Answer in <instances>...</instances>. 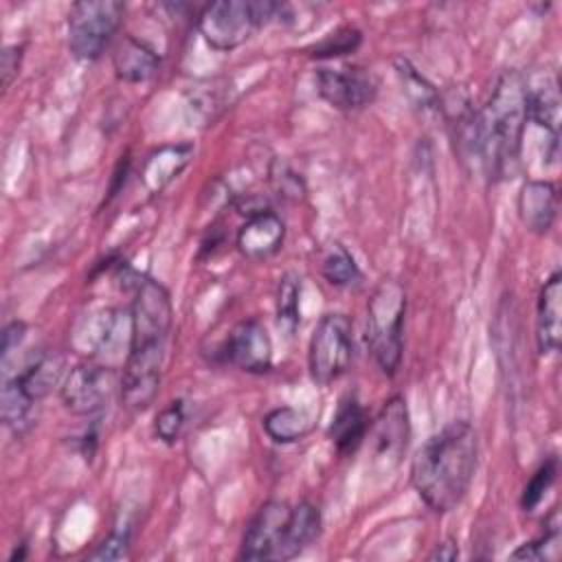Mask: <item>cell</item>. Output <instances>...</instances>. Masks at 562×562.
I'll use <instances>...</instances> for the list:
<instances>
[{"label":"cell","instance_id":"obj_1","mask_svg":"<svg viewBox=\"0 0 562 562\" xmlns=\"http://www.w3.org/2000/svg\"><path fill=\"white\" fill-rule=\"evenodd\" d=\"M479 457V439L468 422H452L417 450L411 483L432 512L454 509L468 494Z\"/></svg>","mask_w":562,"mask_h":562},{"label":"cell","instance_id":"obj_2","mask_svg":"<svg viewBox=\"0 0 562 562\" xmlns=\"http://www.w3.org/2000/svg\"><path fill=\"white\" fill-rule=\"evenodd\" d=\"M527 125V79L503 70L474 119V154L492 180L509 176L518 162Z\"/></svg>","mask_w":562,"mask_h":562},{"label":"cell","instance_id":"obj_3","mask_svg":"<svg viewBox=\"0 0 562 562\" xmlns=\"http://www.w3.org/2000/svg\"><path fill=\"white\" fill-rule=\"evenodd\" d=\"M406 292L395 279H382L367 303V342L378 367L393 375L402 362Z\"/></svg>","mask_w":562,"mask_h":562},{"label":"cell","instance_id":"obj_4","mask_svg":"<svg viewBox=\"0 0 562 562\" xmlns=\"http://www.w3.org/2000/svg\"><path fill=\"white\" fill-rule=\"evenodd\" d=\"M283 7L266 0H222L206 4L198 15L204 42L215 50L241 46L257 29L268 24Z\"/></svg>","mask_w":562,"mask_h":562},{"label":"cell","instance_id":"obj_5","mask_svg":"<svg viewBox=\"0 0 562 562\" xmlns=\"http://www.w3.org/2000/svg\"><path fill=\"white\" fill-rule=\"evenodd\" d=\"M125 7L116 0H83L68 11V48L77 59H97L123 22Z\"/></svg>","mask_w":562,"mask_h":562},{"label":"cell","instance_id":"obj_6","mask_svg":"<svg viewBox=\"0 0 562 562\" xmlns=\"http://www.w3.org/2000/svg\"><path fill=\"white\" fill-rule=\"evenodd\" d=\"M351 353V321L345 314H325L316 323L307 347V367L312 380L323 386L331 384L347 371Z\"/></svg>","mask_w":562,"mask_h":562},{"label":"cell","instance_id":"obj_7","mask_svg":"<svg viewBox=\"0 0 562 562\" xmlns=\"http://www.w3.org/2000/svg\"><path fill=\"white\" fill-rule=\"evenodd\" d=\"M173 307L169 292L151 281L136 277L130 312V347H167Z\"/></svg>","mask_w":562,"mask_h":562},{"label":"cell","instance_id":"obj_8","mask_svg":"<svg viewBox=\"0 0 562 562\" xmlns=\"http://www.w3.org/2000/svg\"><path fill=\"white\" fill-rule=\"evenodd\" d=\"M114 367L99 362H83L68 371L59 386L64 406L75 415H97L110 402L119 386Z\"/></svg>","mask_w":562,"mask_h":562},{"label":"cell","instance_id":"obj_9","mask_svg":"<svg viewBox=\"0 0 562 562\" xmlns=\"http://www.w3.org/2000/svg\"><path fill=\"white\" fill-rule=\"evenodd\" d=\"M167 347H130L119 380L121 402L130 411H145L158 395Z\"/></svg>","mask_w":562,"mask_h":562},{"label":"cell","instance_id":"obj_10","mask_svg":"<svg viewBox=\"0 0 562 562\" xmlns=\"http://www.w3.org/2000/svg\"><path fill=\"white\" fill-rule=\"evenodd\" d=\"M290 512L292 507L283 501L263 503L246 527L239 558L241 560H281Z\"/></svg>","mask_w":562,"mask_h":562},{"label":"cell","instance_id":"obj_11","mask_svg":"<svg viewBox=\"0 0 562 562\" xmlns=\"http://www.w3.org/2000/svg\"><path fill=\"white\" fill-rule=\"evenodd\" d=\"M318 94L334 108L353 112L362 110L375 99L378 83L364 68L358 66H338L321 68L316 72Z\"/></svg>","mask_w":562,"mask_h":562},{"label":"cell","instance_id":"obj_12","mask_svg":"<svg viewBox=\"0 0 562 562\" xmlns=\"http://www.w3.org/2000/svg\"><path fill=\"white\" fill-rule=\"evenodd\" d=\"M224 358L246 373H266L272 367V340L266 327L255 321H239L226 342Z\"/></svg>","mask_w":562,"mask_h":562},{"label":"cell","instance_id":"obj_13","mask_svg":"<svg viewBox=\"0 0 562 562\" xmlns=\"http://www.w3.org/2000/svg\"><path fill=\"white\" fill-rule=\"evenodd\" d=\"M408 437H411L408 411H406L404 400L400 395H395L382 406L378 419L371 426L375 457L395 465L408 446Z\"/></svg>","mask_w":562,"mask_h":562},{"label":"cell","instance_id":"obj_14","mask_svg":"<svg viewBox=\"0 0 562 562\" xmlns=\"http://www.w3.org/2000/svg\"><path fill=\"white\" fill-rule=\"evenodd\" d=\"M560 119H562V99H560V81L555 72L544 70V75L536 81H527V121H533L549 136L551 147L558 149L560 136Z\"/></svg>","mask_w":562,"mask_h":562},{"label":"cell","instance_id":"obj_15","mask_svg":"<svg viewBox=\"0 0 562 562\" xmlns=\"http://www.w3.org/2000/svg\"><path fill=\"white\" fill-rule=\"evenodd\" d=\"M285 237V224L274 211H266L248 217L237 233V248L250 261H263L272 257Z\"/></svg>","mask_w":562,"mask_h":562},{"label":"cell","instance_id":"obj_16","mask_svg":"<svg viewBox=\"0 0 562 562\" xmlns=\"http://www.w3.org/2000/svg\"><path fill=\"white\" fill-rule=\"evenodd\" d=\"M562 274L553 272L538 296L536 345L542 356L558 351L562 340Z\"/></svg>","mask_w":562,"mask_h":562},{"label":"cell","instance_id":"obj_17","mask_svg":"<svg viewBox=\"0 0 562 562\" xmlns=\"http://www.w3.org/2000/svg\"><path fill=\"white\" fill-rule=\"evenodd\" d=\"M558 213V189L549 180H527L518 193L520 222L531 233H547Z\"/></svg>","mask_w":562,"mask_h":562},{"label":"cell","instance_id":"obj_18","mask_svg":"<svg viewBox=\"0 0 562 562\" xmlns=\"http://www.w3.org/2000/svg\"><path fill=\"white\" fill-rule=\"evenodd\" d=\"M112 66L121 81L140 83V81L151 79L158 72L160 57L145 42L136 40L134 35H125L114 46Z\"/></svg>","mask_w":562,"mask_h":562},{"label":"cell","instance_id":"obj_19","mask_svg":"<svg viewBox=\"0 0 562 562\" xmlns=\"http://www.w3.org/2000/svg\"><path fill=\"white\" fill-rule=\"evenodd\" d=\"M369 430V417L353 393L345 395L329 424V439L340 454H351L362 443Z\"/></svg>","mask_w":562,"mask_h":562},{"label":"cell","instance_id":"obj_20","mask_svg":"<svg viewBox=\"0 0 562 562\" xmlns=\"http://www.w3.org/2000/svg\"><path fill=\"white\" fill-rule=\"evenodd\" d=\"M193 156V145L178 143V145H165L156 151H151L143 167V182L149 193H160L173 178L180 176V171L189 165Z\"/></svg>","mask_w":562,"mask_h":562},{"label":"cell","instance_id":"obj_21","mask_svg":"<svg viewBox=\"0 0 562 562\" xmlns=\"http://www.w3.org/2000/svg\"><path fill=\"white\" fill-rule=\"evenodd\" d=\"M35 406H37V400H33L22 389L15 375L4 380L2 393H0V408H2V422L9 430H13L15 435H24L35 422Z\"/></svg>","mask_w":562,"mask_h":562},{"label":"cell","instance_id":"obj_22","mask_svg":"<svg viewBox=\"0 0 562 562\" xmlns=\"http://www.w3.org/2000/svg\"><path fill=\"white\" fill-rule=\"evenodd\" d=\"M318 533H321V512H318V507L307 503V501L292 507L288 529H285V542H283L281 560H290V558L299 555Z\"/></svg>","mask_w":562,"mask_h":562},{"label":"cell","instance_id":"obj_23","mask_svg":"<svg viewBox=\"0 0 562 562\" xmlns=\"http://www.w3.org/2000/svg\"><path fill=\"white\" fill-rule=\"evenodd\" d=\"M312 426H314L312 415L301 408H294V406L272 408L263 417V430L277 443L301 441L305 435H310Z\"/></svg>","mask_w":562,"mask_h":562},{"label":"cell","instance_id":"obj_24","mask_svg":"<svg viewBox=\"0 0 562 562\" xmlns=\"http://www.w3.org/2000/svg\"><path fill=\"white\" fill-rule=\"evenodd\" d=\"M64 362L59 356H40L33 362H29L15 378L22 384V389L33 397L42 400L61 378Z\"/></svg>","mask_w":562,"mask_h":562},{"label":"cell","instance_id":"obj_25","mask_svg":"<svg viewBox=\"0 0 562 562\" xmlns=\"http://www.w3.org/2000/svg\"><path fill=\"white\" fill-rule=\"evenodd\" d=\"M321 272L327 279V283H331L336 288H349V285H356L362 279L356 259L340 244H329L327 246V250L323 255Z\"/></svg>","mask_w":562,"mask_h":562},{"label":"cell","instance_id":"obj_26","mask_svg":"<svg viewBox=\"0 0 562 562\" xmlns=\"http://www.w3.org/2000/svg\"><path fill=\"white\" fill-rule=\"evenodd\" d=\"M397 75H400V81L404 86V92L406 97L415 103V108L428 112V110H439L441 101H439V94L437 90L426 81L424 75L417 72V68H413L406 59H397Z\"/></svg>","mask_w":562,"mask_h":562},{"label":"cell","instance_id":"obj_27","mask_svg":"<svg viewBox=\"0 0 562 562\" xmlns=\"http://www.w3.org/2000/svg\"><path fill=\"white\" fill-rule=\"evenodd\" d=\"M299 299L301 281L296 274H283L277 288V321L285 334H294L299 325Z\"/></svg>","mask_w":562,"mask_h":562},{"label":"cell","instance_id":"obj_28","mask_svg":"<svg viewBox=\"0 0 562 562\" xmlns=\"http://www.w3.org/2000/svg\"><path fill=\"white\" fill-rule=\"evenodd\" d=\"M560 549V522H558V512H553L547 520V529L538 540L520 544L512 558L514 560H551L558 555Z\"/></svg>","mask_w":562,"mask_h":562},{"label":"cell","instance_id":"obj_29","mask_svg":"<svg viewBox=\"0 0 562 562\" xmlns=\"http://www.w3.org/2000/svg\"><path fill=\"white\" fill-rule=\"evenodd\" d=\"M555 472H558V461L555 457H549L529 479V483L525 485L522 498H520V507L525 512H533L538 507V503L542 501V496L547 494V490L551 487V483L555 481Z\"/></svg>","mask_w":562,"mask_h":562},{"label":"cell","instance_id":"obj_30","mask_svg":"<svg viewBox=\"0 0 562 562\" xmlns=\"http://www.w3.org/2000/svg\"><path fill=\"white\" fill-rule=\"evenodd\" d=\"M360 31L358 29H351V26H345V29H338L336 33H329L323 42H318L314 48H312V55L314 57H338V55H347V53H353L358 46H360Z\"/></svg>","mask_w":562,"mask_h":562},{"label":"cell","instance_id":"obj_31","mask_svg":"<svg viewBox=\"0 0 562 562\" xmlns=\"http://www.w3.org/2000/svg\"><path fill=\"white\" fill-rule=\"evenodd\" d=\"M184 426V402L176 400L169 406H165L158 415H156V437L165 443H173L180 437V430Z\"/></svg>","mask_w":562,"mask_h":562},{"label":"cell","instance_id":"obj_32","mask_svg":"<svg viewBox=\"0 0 562 562\" xmlns=\"http://www.w3.org/2000/svg\"><path fill=\"white\" fill-rule=\"evenodd\" d=\"M270 180H272L274 189L279 191V195L290 198V200H299L305 191L299 173H294L290 167H285L281 162H274V167L270 171Z\"/></svg>","mask_w":562,"mask_h":562},{"label":"cell","instance_id":"obj_33","mask_svg":"<svg viewBox=\"0 0 562 562\" xmlns=\"http://www.w3.org/2000/svg\"><path fill=\"white\" fill-rule=\"evenodd\" d=\"M127 547H130V533L125 531H114L110 538H105L97 551L90 555L92 560H121L127 555Z\"/></svg>","mask_w":562,"mask_h":562},{"label":"cell","instance_id":"obj_34","mask_svg":"<svg viewBox=\"0 0 562 562\" xmlns=\"http://www.w3.org/2000/svg\"><path fill=\"white\" fill-rule=\"evenodd\" d=\"M20 59H22V46H7L0 55V70H2V86L7 88L13 77L18 75L20 68Z\"/></svg>","mask_w":562,"mask_h":562},{"label":"cell","instance_id":"obj_35","mask_svg":"<svg viewBox=\"0 0 562 562\" xmlns=\"http://www.w3.org/2000/svg\"><path fill=\"white\" fill-rule=\"evenodd\" d=\"M24 331H26V325H24L22 321H11V323L4 327V331H2V358H4V360L9 358V353H11L13 349H18V345H20L22 338H24Z\"/></svg>","mask_w":562,"mask_h":562},{"label":"cell","instance_id":"obj_36","mask_svg":"<svg viewBox=\"0 0 562 562\" xmlns=\"http://www.w3.org/2000/svg\"><path fill=\"white\" fill-rule=\"evenodd\" d=\"M459 555V551H457V544H452V542H443V544H439L437 547V551L430 555L432 560H454Z\"/></svg>","mask_w":562,"mask_h":562}]
</instances>
